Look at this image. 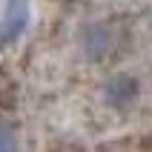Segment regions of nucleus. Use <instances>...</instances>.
I'll return each mask as SVG.
<instances>
[{
	"label": "nucleus",
	"mask_w": 152,
	"mask_h": 152,
	"mask_svg": "<svg viewBox=\"0 0 152 152\" xmlns=\"http://www.w3.org/2000/svg\"><path fill=\"white\" fill-rule=\"evenodd\" d=\"M32 20V0H6L0 15V46H12L26 34Z\"/></svg>",
	"instance_id": "1"
},
{
	"label": "nucleus",
	"mask_w": 152,
	"mask_h": 152,
	"mask_svg": "<svg viewBox=\"0 0 152 152\" xmlns=\"http://www.w3.org/2000/svg\"><path fill=\"white\" fill-rule=\"evenodd\" d=\"M135 98H138V80L129 77V75H115L103 86V101L109 103V106H115V109L129 106Z\"/></svg>",
	"instance_id": "2"
},
{
	"label": "nucleus",
	"mask_w": 152,
	"mask_h": 152,
	"mask_svg": "<svg viewBox=\"0 0 152 152\" xmlns=\"http://www.w3.org/2000/svg\"><path fill=\"white\" fill-rule=\"evenodd\" d=\"M109 49V29L106 26H89L83 34V52L89 60H98Z\"/></svg>",
	"instance_id": "3"
},
{
	"label": "nucleus",
	"mask_w": 152,
	"mask_h": 152,
	"mask_svg": "<svg viewBox=\"0 0 152 152\" xmlns=\"http://www.w3.org/2000/svg\"><path fill=\"white\" fill-rule=\"evenodd\" d=\"M17 149V135L9 124H0V152H15Z\"/></svg>",
	"instance_id": "4"
}]
</instances>
